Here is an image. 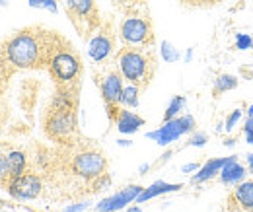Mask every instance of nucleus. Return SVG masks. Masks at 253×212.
<instances>
[{
  "instance_id": "nucleus-1",
  "label": "nucleus",
  "mask_w": 253,
  "mask_h": 212,
  "mask_svg": "<svg viewBox=\"0 0 253 212\" xmlns=\"http://www.w3.org/2000/svg\"><path fill=\"white\" fill-rule=\"evenodd\" d=\"M8 61L18 68H32L41 61V45L32 33L16 35L6 47Z\"/></svg>"
},
{
  "instance_id": "nucleus-2",
  "label": "nucleus",
  "mask_w": 253,
  "mask_h": 212,
  "mask_svg": "<svg viewBox=\"0 0 253 212\" xmlns=\"http://www.w3.org/2000/svg\"><path fill=\"white\" fill-rule=\"evenodd\" d=\"M193 128H195V119L191 115H183V117H175V119L166 121L158 130H152L146 136L160 146H168V144L175 142L177 138H181L183 134L191 132Z\"/></svg>"
},
{
  "instance_id": "nucleus-3",
  "label": "nucleus",
  "mask_w": 253,
  "mask_h": 212,
  "mask_svg": "<svg viewBox=\"0 0 253 212\" xmlns=\"http://www.w3.org/2000/svg\"><path fill=\"white\" fill-rule=\"evenodd\" d=\"M72 170L74 173H78L84 179H95L101 177L105 171V158L97 152H84L78 154L72 162Z\"/></svg>"
},
{
  "instance_id": "nucleus-4",
  "label": "nucleus",
  "mask_w": 253,
  "mask_h": 212,
  "mask_svg": "<svg viewBox=\"0 0 253 212\" xmlns=\"http://www.w3.org/2000/svg\"><path fill=\"white\" fill-rule=\"evenodd\" d=\"M121 72L128 82L138 84V82H146V70H148V61L144 55L136 53V51H125L119 59Z\"/></svg>"
},
{
  "instance_id": "nucleus-5",
  "label": "nucleus",
  "mask_w": 253,
  "mask_h": 212,
  "mask_svg": "<svg viewBox=\"0 0 253 212\" xmlns=\"http://www.w3.org/2000/svg\"><path fill=\"white\" fill-rule=\"evenodd\" d=\"M78 70H80V62H78V59L72 53H68V51H61V53H57L51 59V72L61 82L74 80L76 74H78Z\"/></svg>"
},
{
  "instance_id": "nucleus-6",
  "label": "nucleus",
  "mask_w": 253,
  "mask_h": 212,
  "mask_svg": "<svg viewBox=\"0 0 253 212\" xmlns=\"http://www.w3.org/2000/svg\"><path fill=\"white\" fill-rule=\"evenodd\" d=\"M8 191L14 199L20 201H30L35 199L41 193V179L37 175H18L12 177L8 183Z\"/></svg>"
},
{
  "instance_id": "nucleus-7",
  "label": "nucleus",
  "mask_w": 253,
  "mask_h": 212,
  "mask_svg": "<svg viewBox=\"0 0 253 212\" xmlns=\"http://www.w3.org/2000/svg\"><path fill=\"white\" fill-rule=\"evenodd\" d=\"M142 189H144V187H140V185H130V187H126V189H123V191L115 193L113 197L103 199V201L95 207V211L97 212L121 211V209H125L126 205H130L132 201H136V199H138V195L142 193Z\"/></svg>"
},
{
  "instance_id": "nucleus-8",
  "label": "nucleus",
  "mask_w": 253,
  "mask_h": 212,
  "mask_svg": "<svg viewBox=\"0 0 253 212\" xmlns=\"http://www.w3.org/2000/svg\"><path fill=\"white\" fill-rule=\"evenodd\" d=\"M121 37L128 45H142L150 37V26L142 18H126L121 26Z\"/></svg>"
},
{
  "instance_id": "nucleus-9",
  "label": "nucleus",
  "mask_w": 253,
  "mask_h": 212,
  "mask_svg": "<svg viewBox=\"0 0 253 212\" xmlns=\"http://www.w3.org/2000/svg\"><path fill=\"white\" fill-rule=\"evenodd\" d=\"M47 130L55 138H63L74 130V115L68 109H57L47 123Z\"/></svg>"
},
{
  "instance_id": "nucleus-10",
  "label": "nucleus",
  "mask_w": 253,
  "mask_h": 212,
  "mask_svg": "<svg viewBox=\"0 0 253 212\" xmlns=\"http://www.w3.org/2000/svg\"><path fill=\"white\" fill-rule=\"evenodd\" d=\"M101 93H103V99L109 107H115L117 103H121V97H123V80L119 74H109L103 84H101Z\"/></svg>"
},
{
  "instance_id": "nucleus-11",
  "label": "nucleus",
  "mask_w": 253,
  "mask_h": 212,
  "mask_svg": "<svg viewBox=\"0 0 253 212\" xmlns=\"http://www.w3.org/2000/svg\"><path fill=\"white\" fill-rule=\"evenodd\" d=\"M246 175H248V170L238 162L236 156L230 158V162L222 168L220 171V179L224 185H238V183H242L246 179Z\"/></svg>"
},
{
  "instance_id": "nucleus-12",
  "label": "nucleus",
  "mask_w": 253,
  "mask_h": 212,
  "mask_svg": "<svg viewBox=\"0 0 253 212\" xmlns=\"http://www.w3.org/2000/svg\"><path fill=\"white\" fill-rule=\"evenodd\" d=\"M232 158V156H230ZM230 158H214V160H209L195 175H193V179L191 181L193 183H205V181H209V179H212L214 175H218L222 171V168L230 162Z\"/></svg>"
},
{
  "instance_id": "nucleus-13",
  "label": "nucleus",
  "mask_w": 253,
  "mask_h": 212,
  "mask_svg": "<svg viewBox=\"0 0 253 212\" xmlns=\"http://www.w3.org/2000/svg\"><path fill=\"white\" fill-rule=\"evenodd\" d=\"M179 189H181V185H179V183L156 181V183H152L150 187L142 189V193L138 195L136 203H146V201H150V199H154V197H158V195H166V193H173V191H179Z\"/></svg>"
},
{
  "instance_id": "nucleus-14",
  "label": "nucleus",
  "mask_w": 253,
  "mask_h": 212,
  "mask_svg": "<svg viewBox=\"0 0 253 212\" xmlns=\"http://www.w3.org/2000/svg\"><path fill=\"white\" fill-rule=\"evenodd\" d=\"M142 125H144V119H142V117H138V115H134L132 111H126V109H123V111L119 113V117H117V128H119V132H123V134H132V132H136Z\"/></svg>"
},
{
  "instance_id": "nucleus-15",
  "label": "nucleus",
  "mask_w": 253,
  "mask_h": 212,
  "mask_svg": "<svg viewBox=\"0 0 253 212\" xmlns=\"http://www.w3.org/2000/svg\"><path fill=\"white\" fill-rule=\"evenodd\" d=\"M234 201L244 211H253V181L238 183V187L234 191Z\"/></svg>"
},
{
  "instance_id": "nucleus-16",
  "label": "nucleus",
  "mask_w": 253,
  "mask_h": 212,
  "mask_svg": "<svg viewBox=\"0 0 253 212\" xmlns=\"http://www.w3.org/2000/svg\"><path fill=\"white\" fill-rule=\"evenodd\" d=\"M66 8L78 20H88L95 14L94 0H66Z\"/></svg>"
},
{
  "instance_id": "nucleus-17",
  "label": "nucleus",
  "mask_w": 253,
  "mask_h": 212,
  "mask_svg": "<svg viewBox=\"0 0 253 212\" xmlns=\"http://www.w3.org/2000/svg\"><path fill=\"white\" fill-rule=\"evenodd\" d=\"M88 53L94 61H103L107 59V55L111 53V41L105 37V35H97L90 41V47H88Z\"/></svg>"
},
{
  "instance_id": "nucleus-18",
  "label": "nucleus",
  "mask_w": 253,
  "mask_h": 212,
  "mask_svg": "<svg viewBox=\"0 0 253 212\" xmlns=\"http://www.w3.org/2000/svg\"><path fill=\"white\" fill-rule=\"evenodd\" d=\"M6 162H8V177L10 179L24 173V170H26V154L24 152H10Z\"/></svg>"
},
{
  "instance_id": "nucleus-19",
  "label": "nucleus",
  "mask_w": 253,
  "mask_h": 212,
  "mask_svg": "<svg viewBox=\"0 0 253 212\" xmlns=\"http://www.w3.org/2000/svg\"><path fill=\"white\" fill-rule=\"evenodd\" d=\"M185 107V97L183 95H175L171 101H169V105H168V109H166V115H164V121H169V119H175L177 115H179V111Z\"/></svg>"
},
{
  "instance_id": "nucleus-20",
  "label": "nucleus",
  "mask_w": 253,
  "mask_h": 212,
  "mask_svg": "<svg viewBox=\"0 0 253 212\" xmlns=\"http://www.w3.org/2000/svg\"><path fill=\"white\" fill-rule=\"evenodd\" d=\"M238 86V78L236 76H232V74H222L218 76V80L214 82V91L216 93H224V91L228 90H234Z\"/></svg>"
},
{
  "instance_id": "nucleus-21",
  "label": "nucleus",
  "mask_w": 253,
  "mask_h": 212,
  "mask_svg": "<svg viewBox=\"0 0 253 212\" xmlns=\"http://www.w3.org/2000/svg\"><path fill=\"white\" fill-rule=\"evenodd\" d=\"M121 103H125L128 107H136L138 105V88H136V84H130V86L123 88Z\"/></svg>"
},
{
  "instance_id": "nucleus-22",
  "label": "nucleus",
  "mask_w": 253,
  "mask_h": 212,
  "mask_svg": "<svg viewBox=\"0 0 253 212\" xmlns=\"http://www.w3.org/2000/svg\"><path fill=\"white\" fill-rule=\"evenodd\" d=\"M162 59L166 62L179 61V51H177L169 41H164V43H162Z\"/></svg>"
},
{
  "instance_id": "nucleus-23",
  "label": "nucleus",
  "mask_w": 253,
  "mask_h": 212,
  "mask_svg": "<svg viewBox=\"0 0 253 212\" xmlns=\"http://www.w3.org/2000/svg\"><path fill=\"white\" fill-rule=\"evenodd\" d=\"M32 8H43V10H49V12H57V0H28Z\"/></svg>"
},
{
  "instance_id": "nucleus-24",
  "label": "nucleus",
  "mask_w": 253,
  "mask_h": 212,
  "mask_svg": "<svg viewBox=\"0 0 253 212\" xmlns=\"http://www.w3.org/2000/svg\"><path fill=\"white\" fill-rule=\"evenodd\" d=\"M252 47H253V39L248 33H238L236 35V49L246 51V49H252Z\"/></svg>"
},
{
  "instance_id": "nucleus-25",
  "label": "nucleus",
  "mask_w": 253,
  "mask_h": 212,
  "mask_svg": "<svg viewBox=\"0 0 253 212\" xmlns=\"http://www.w3.org/2000/svg\"><path fill=\"white\" fill-rule=\"evenodd\" d=\"M240 119H242V111H240V109H236V111H234V113H232V115L226 119V127H224V128L230 132V130L236 127V123L240 121Z\"/></svg>"
},
{
  "instance_id": "nucleus-26",
  "label": "nucleus",
  "mask_w": 253,
  "mask_h": 212,
  "mask_svg": "<svg viewBox=\"0 0 253 212\" xmlns=\"http://www.w3.org/2000/svg\"><path fill=\"white\" fill-rule=\"evenodd\" d=\"M207 140H209V136L205 134V132H197V134H193L189 140L191 146H205L207 144Z\"/></svg>"
},
{
  "instance_id": "nucleus-27",
  "label": "nucleus",
  "mask_w": 253,
  "mask_h": 212,
  "mask_svg": "<svg viewBox=\"0 0 253 212\" xmlns=\"http://www.w3.org/2000/svg\"><path fill=\"white\" fill-rule=\"evenodd\" d=\"M244 132H246V140L253 144V117H248L246 127H244Z\"/></svg>"
},
{
  "instance_id": "nucleus-28",
  "label": "nucleus",
  "mask_w": 253,
  "mask_h": 212,
  "mask_svg": "<svg viewBox=\"0 0 253 212\" xmlns=\"http://www.w3.org/2000/svg\"><path fill=\"white\" fill-rule=\"evenodd\" d=\"M90 207V203H78V205H72V207H66L63 212H82Z\"/></svg>"
},
{
  "instance_id": "nucleus-29",
  "label": "nucleus",
  "mask_w": 253,
  "mask_h": 212,
  "mask_svg": "<svg viewBox=\"0 0 253 212\" xmlns=\"http://www.w3.org/2000/svg\"><path fill=\"white\" fill-rule=\"evenodd\" d=\"M6 175H8V162H6V158L0 154V181H2Z\"/></svg>"
},
{
  "instance_id": "nucleus-30",
  "label": "nucleus",
  "mask_w": 253,
  "mask_h": 212,
  "mask_svg": "<svg viewBox=\"0 0 253 212\" xmlns=\"http://www.w3.org/2000/svg\"><path fill=\"white\" fill-rule=\"evenodd\" d=\"M199 170H201L199 164H185V166L181 168V173H191V171H199Z\"/></svg>"
},
{
  "instance_id": "nucleus-31",
  "label": "nucleus",
  "mask_w": 253,
  "mask_h": 212,
  "mask_svg": "<svg viewBox=\"0 0 253 212\" xmlns=\"http://www.w3.org/2000/svg\"><path fill=\"white\" fill-rule=\"evenodd\" d=\"M107 185H109V177H103L101 181H97L95 187H97V189H103V187H107Z\"/></svg>"
},
{
  "instance_id": "nucleus-32",
  "label": "nucleus",
  "mask_w": 253,
  "mask_h": 212,
  "mask_svg": "<svg viewBox=\"0 0 253 212\" xmlns=\"http://www.w3.org/2000/svg\"><path fill=\"white\" fill-rule=\"evenodd\" d=\"M248 166H250V171H252V175H253V154L248 156Z\"/></svg>"
},
{
  "instance_id": "nucleus-33",
  "label": "nucleus",
  "mask_w": 253,
  "mask_h": 212,
  "mask_svg": "<svg viewBox=\"0 0 253 212\" xmlns=\"http://www.w3.org/2000/svg\"><path fill=\"white\" fill-rule=\"evenodd\" d=\"M234 144H236L234 138H226V140H224V146H234Z\"/></svg>"
},
{
  "instance_id": "nucleus-34",
  "label": "nucleus",
  "mask_w": 253,
  "mask_h": 212,
  "mask_svg": "<svg viewBox=\"0 0 253 212\" xmlns=\"http://www.w3.org/2000/svg\"><path fill=\"white\" fill-rule=\"evenodd\" d=\"M148 168H150L148 164H142V166H140V173H144V171H148Z\"/></svg>"
},
{
  "instance_id": "nucleus-35",
  "label": "nucleus",
  "mask_w": 253,
  "mask_h": 212,
  "mask_svg": "<svg viewBox=\"0 0 253 212\" xmlns=\"http://www.w3.org/2000/svg\"><path fill=\"white\" fill-rule=\"evenodd\" d=\"M191 57H193V49H187V55H185V61H191Z\"/></svg>"
},
{
  "instance_id": "nucleus-36",
  "label": "nucleus",
  "mask_w": 253,
  "mask_h": 212,
  "mask_svg": "<svg viewBox=\"0 0 253 212\" xmlns=\"http://www.w3.org/2000/svg\"><path fill=\"white\" fill-rule=\"evenodd\" d=\"M119 146H130V140H119Z\"/></svg>"
},
{
  "instance_id": "nucleus-37",
  "label": "nucleus",
  "mask_w": 253,
  "mask_h": 212,
  "mask_svg": "<svg viewBox=\"0 0 253 212\" xmlns=\"http://www.w3.org/2000/svg\"><path fill=\"white\" fill-rule=\"evenodd\" d=\"M248 117H253V105H250V109H248Z\"/></svg>"
},
{
  "instance_id": "nucleus-38",
  "label": "nucleus",
  "mask_w": 253,
  "mask_h": 212,
  "mask_svg": "<svg viewBox=\"0 0 253 212\" xmlns=\"http://www.w3.org/2000/svg\"><path fill=\"white\" fill-rule=\"evenodd\" d=\"M128 212H140V209H136V207H134V209H128Z\"/></svg>"
},
{
  "instance_id": "nucleus-39",
  "label": "nucleus",
  "mask_w": 253,
  "mask_h": 212,
  "mask_svg": "<svg viewBox=\"0 0 253 212\" xmlns=\"http://www.w3.org/2000/svg\"><path fill=\"white\" fill-rule=\"evenodd\" d=\"M199 2H216V0H199Z\"/></svg>"
},
{
  "instance_id": "nucleus-40",
  "label": "nucleus",
  "mask_w": 253,
  "mask_h": 212,
  "mask_svg": "<svg viewBox=\"0 0 253 212\" xmlns=\"http://www.w3.org/2000/svg\"><path fill=\"white\" fill-rule=\"evenodd\" d=\"M252 49H253V47H252Z\"/></svg>"
}]
</instances>
